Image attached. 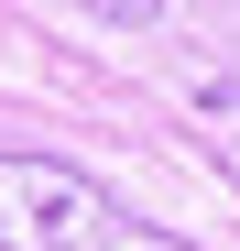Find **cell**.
Instances as JSON below:
<instances>
[{"label":"cell","mask_w":240,"mask_h":251,"mask_svg":"<svg viewBox=\"0 0 240 251\" xmlns=\"http://www.w3.org/2000/svg\"><path fill=\"white\" fill-rule=\"evenodd\" d=\"M0 251H186L55 153H0Z\"/></svg>","instance_id":"obj_1"},{"label":"cell","mask_w":240,"mask_h":251,"mask_svg":"<svg viewBox=\"0 0 240 251\" xmlns=\"http://www.w3.org/2000/svg\"><path fill=\"white\" fill-rule=\"evenodd\" d=\"M76 11H88V22H120V33H142L153 11H164V0H76Z\"/></svg>","instance_id":"obj_2"}]
</instances>
